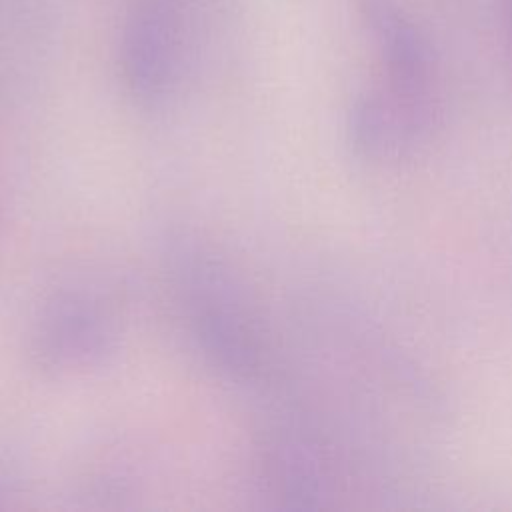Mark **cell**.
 <instances>
[{"label":"cell","instance_id":"277c9868","mask_svg":"<svg viewBox=\"0 0 512 512\" xmlns=\"http://www.w3.org/2000/svg\"><path fill=\"white\" fill-rule=\"evenodd\" d=\"M502 16H504V36H506V52L512 62V0H502Z\"/></svg>","mask_w":512,"mask_h":512},{"label":"cell","instance_id":"3957f363","mask_svg":"<svg viewBox=\"0 0 512 512\" xmlns=\"http://www.w3.org/2000/svg\"><path fill=\"white\" fill-rule=\"evenodd\" d=\"M114 334L112 314L94 294L72 292L54 298L36 330L42 364L72 368L98 358Z\"/></svg>","mask_w":512,"mask_h":512},{"label":"cell","instance_id":"6da1fadb","mask_svg":"<svg viewBox=\"0 0 512 512\" xmlns=\"http://www.w3.org/2000/svg\"><path fill=\"white\" fill-rule=\"evenodd\" d=\"M192 286L190 326L200 350L232 376H254L262 358L260 336L226 274L212 262L194 264Z\"/></svg>","mask_w":512,"mask_h":512},{"label":"cell","instance_id":"7a4b0ae2","mask_svg":"<svg viewBox=\"0 0 512 512\" xmlns=\"http://www.w3.org/2000/svg\"><path fill=\"white\" fill-rule=\"evenodd\" d=\"M130 94L152 104L166 96L178 64V18L164 0H140L130 12L120 46Z\"/></svg>","mask_w":512,"mask_h":512}]
</instances>
